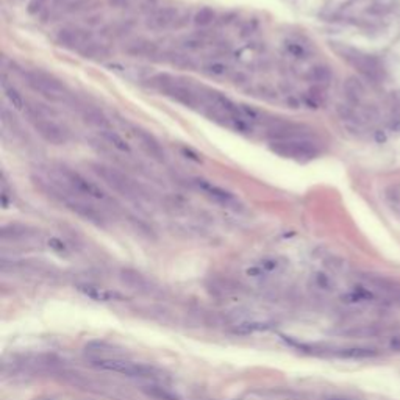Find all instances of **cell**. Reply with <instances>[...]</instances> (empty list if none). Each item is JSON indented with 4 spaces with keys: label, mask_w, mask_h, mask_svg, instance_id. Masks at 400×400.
I'll return each mask as SVG.
<instances>
[{
    "label": "cell",
    "mask_w": 400,
    "mask_h": 400,
    "mask_svg": "<svg viewBox=\"0 0 400 400\" xmlns=\"http://www.w3.org/2000/svg\"><path fill=\"white\" fill-rule=\"evenodd\" d=\"M314 283H316L317 288H321V289H327V291H330L333 288L332 278L327 274H324V272H317V274L314 275Z\"/></svg>",
    "instance_id": "33"
},
{
    "label": "cell",
    "mask_w": 400,
    "mask_h": 400,
    "mask_svg": "<svg viewBox=\"0 0 400 400\" xmlns=\"http://www.w3.org/2000/svg\"><path fill=\"white\" fill-rule=\"evenodd\" d=\"M388 347L393 352H400V333L391 334L388 339Z\"/></svg>",
    "instance_id": "35"
},
{
    "label": "cell",
    "mask_w": 400,
    "mask_h": 400,
    "mask_svg": "<svg viewBox=\"0 0 400 400\" xmlns=\"http://www.w3.org/2000/svg\"><path fill=\"white\" fill-rule=\"evenodd\" d=\"M99 134H100V138H102L103 141H105L111 149H114V150H117V152H121V154H124V155H132V154H133V150H132V147H130V144L127 142L117 132H114L113 129H111V130L99 132Z\"/></svg>",
    "instance_id": "22"
},
{
    "label": "cell",
    "mask_w": 400,
    "mask_h": 400,
    "mask_svg": "<svg viewBox=\"0 0 400 400\" xmlns=\"http://www.w3.org/2000/svg\"><path fill=\"white\" fill-rule=\"evenodd\" d=\"M389 127H391V130H393V132L400 133V117H396L394 121L389 124Z\"/></svg>",
    "instance_id": "38"
},
{
    "label": "cell",
    "mask_w": 400,
    "mask_h": 400,
    "mask_svg": "<svg viewBox=\"0 0 400 400\" xmlns=\"http://www.w3.org/2000/svg\"><path fill=\"white\" fill-rule=\"evenodd\" d=\"M263 274H265V270H263L260 266H253V267L247 269V275H250V277H260Z\"/></svg>",
    "instance_id": "37"
},
{
    "label": "cell",
    "mask_w": 400,
    "mask_h": 400,
    "mask_svg": "<svg viewBox=\"0 0 400 400\" xmlns=\"http://www.w3.org/2000/svg\"><path fill=\"white\" fill-rule=\"evenodd\" d=\"M180 11L174 6L156 8L146 19V27L152 31H163L174 27H180Z\"/></svg>",
    "instance_id": "13"
},
{
    "label": "cell",
    "mask_w": 400,
    "mask_h": 400,
    "mask_svg": "<svg viewBox=\"0 0 400 400\" xmlns=\"http://www.w3.org/2000/svg\"><path fill=\"white\" fill-rule=\"evenodd\" d=\"M150 83L154 88H156L158 91H161L164 95H167V97L175 100V102L181 103V105L189 107V108H194L199 105L197 94L186 85H183V83L177 82L175 78H172L171 75H166V74L155 75L150 80Z\"/></svg>",
    "instance_id": "7"
},
{
    "label": "cell",
    "mask_w": 400,
    "mask_h": 400,
    "mask_svg": "<svg viewBox=\"0 0 400 400\" xmlns=\"http://www.w3.org/2000/svg\"><path fill=\"white\" fill-rule=\"evenodd\" d=\"M191 185L214 203L225 206V208H231V210H241L243 203L239 202V199L233 193H230V191H227L222 186L214 185V183L210 180H205L202 177H194V178H191Z\"/></svg>",
    "instance_id": "10"
},
{
    "label": "cell",
    "mask_w": 400,
    "mask_h": 400,
    "mask_svg": "<svg viewBox=\"0 0 400 400\" xmlns=\"http://www.w3.org/2000/svg\"><path fill=\"white\" fill-rule=\"evenodd\" d=\"M80 113H82V117L86 124H89L94 129H97L99 132H103V130H111L113 127H111V122L110 119L102 113L99 108H94V107H83L80 110Z\"/></svg>",
    "instance_id": "18"
},
{
    "label": "cell",
    "mask_w": 400,
    "mask_h": 400,
    "mask_svg": "<svg viewBox=\"0 0 400 400\" xmlns=\"http://www.w3.org/2000/svg\"><path fill=\"white\" fill-rule=\"evenodd\" d=\"M183 47H185V49H189V50H199V49H203L205 47V41L199 36H189V38L183 39Z\"/></svg>",
    "instance_id": "32"
},
{
    "label": "cell",
    "mask_w": 400,
    "mask_h": 400,
    "mask_svg": "<svg viewBox=\"0 0 400 400\" xmlns=\"http://www.w3.org/2000/svg\"><path fill=\"white\" fill-rule=\"evenodd\" d=\"M314 136V130L305 124L291 121H272L266 125V138L269 141H286V139H308Z\"/></svg>",
    "instance_id": "8"
},
{
    "label": "cell",
    "mask_w": 400,
    "mask_h": 400,
    "mask_svg": "<svg viewBox=\"0 0 400 400\" xmlns=\"http://www.w3.org/2000/svg\"><path fill=\"white\" fill-rule=\"evenodd\" d=\"M336 53L341 55L344 61H347L349 65L354 67L359 75L364 77L367 82L371 83H381L386 78V69L381 65L378 58H375L374 55L364 53L354 47L347 45H333Z\"/></svg>",
    "instance_id": "2"
},
{
    "label": "cell",
    "mask_w": 400,
    "mask_h": 400,
    "mask_svg": "<svg viewBox=\"0 0 400 400\" xmlns=\"http://www.w3.org/2000/svg\"><path fill=\"white\" fill-rule=\"evenodd\" d=\"M141 389H142V393L152 400H180L178 396H175L167 388L159 386V385H146Z\"/></svg>",
    "instance_id": "23"
},
{
    "label": "cell",
    "mask_w": 400,
    "mask_h": 400,
    "mask_svg": "<svg viewBox=\"0 0 400 400\" xmlns=\"http://www.w3.org/2000/svg\"><path fill=\"white\" fill-rule=\"evenodd\" d=\"M265 272H274L277 269H280V266H282V263H280V258H274V257H266V258H263L260 261V265H258Z\"/></svg>",
    "instance_id": "31"
},
{
    "label": "cell",
    "mask_w": 400,
    "mask_h": 400,
    "mask_svg": "<svg viewBox=\"0 0 400 400\" xmlns=\"http://www.w3.org/2000/svg\"><path fill=\"white\" fill-rule=\"evenodd\" d=\"M330 400H349V399H330Z\"/></svg>",
    "instance_id": "39"
},
{
    "label": "cell",
    "mask_w": 400,
    "mask_h": 400,
    "mask_svg": "<svg viewBox=\"0 0 400 400\" xmlns=\"http://www.w3.org/2000/svg\"><path fill=\"white\" fill-rule=\"evenodd\" d=\"M92 366L102 371H110V372H117L122 374L125 377L132 378H150L154 377L155 371L150 366L141 364V363H133L129 359H121V358H103V359H95L92 361Z\"/></svg>",
    "instance_id": "9"
},
{
    "label": "cell",
    "mask_w": 400,
    "mask_h": 400,
    "mask_svg": "<svg viewBox=\"0 0 400 400\" xmlns=\"http://www.w3.org/2000/svg\"><path fill=\"white\" fill-rule=\"evenodd\" d=\"M394 10H396L394 3H374L367 8L366 11L369 14H374V16H386L388 13L394 11Z\"/></svg>",
    "instance_id": "30"
},
{
    "label": "cell",
    "mask_w": 400,
    "mask_h": 400,
    "mask_svg": "<svg viewBox=\"0 0 400 400\" xmlns=\"http://www.w3.org/2000/svg\"><path fill=\"white\" fill-rule=\"evenodd\" d=\"M285 50L295 60H307L310 57L308 47L305 44L295 41V39H288V41H285Z\"/></svg>",
    "instance_id": "27"
},
{
    "label": "cell",
    "mask_w": 400,
    "mask_h": 400,
    "mask_svg": "<svg viewBox=\"0 0 400 400\" xmlns=\"http://www.w3.org/2000/svg\"><path fill=\"white\" fill-rule=\"evenodd\" d=\"M49 247H50V249H53L55 252H60V253L66 252V244L58 238H50L49 239Z\"/></svg>",
    "instance_id": "34"
},
{
    "label": "cell",
    "mask_w": 400,
    "mask_h": 400,
    "mask_svg": "<svg viewBox=\"0 0 400 400\" xmlns=\"http://www.w3.org/2000/svg\"><path fill=\"white\" fill-rule=\"evenodd\" d=\"M270 329L269 324H263V322H241L238 324L236 327H233V333L236 334H252L255 332H265Z\"/></svg>",
    "instance_id": "29"
},
{
    "label": "cell",
    "mask_w": 400,
    "mask_h": 400,
    "mask_svg": "<svg viewBox=\"0 0 400 400\" xmlns=\"http://www.w3.org/2000/svg\"><path fill=\"white\" fill-rule=\"evenodd\" d=\"M389 330V327L383 324H366V325H356L352 327L349 330H344L342 333L350 338H377V336H383Z\"/></svg>",
    "instance_id": "19"
},
{
    "label": "cell",
    "mask_w": 400,
    "mask_h": 400,
    "mask_svg": "<svg viewBox=\"0 0 400 400\" xmlns=\"http://www.w3.org/2000/svg\"><path fill=\"white\" fill-rule=\"evenodd\" d=\"M110 2H111V5L117 6V8H129V6H132L134 0H110Z\"/></svg>",
    "instance_id": "36"
},
{
    "label": "cell",
    "mask_w": 400,
    "mask_h": 400,
    "mask_svg": "<svg viewBox=\"0 0 400 400\" xmlns=\"http://www.w3.org/2000/svg\"><path fill=\"white\" fill-rule=\"evenodd\" d=\"M125 53L130 55V57L152 58L158 53V47L149 39H138V41H133L125 47Z\"/></svg>",
    "instance_id": "20"
},
{
    "label": "cell",
    "mask_w": 400,
    "mask_h": 400,
    "mask_svg": "<svg viewBox=\"0 0 400 400\" xmlns=\"http://www.w3.org/2000/svg\"><path fill=\"white\" fill-rule=\"evenodd\" d=\"M89 167L116 194L129 200H139L146 197V191H144V188L139 183L134 181L130 175H127L125 172L119 171L117 167L105 164V163H89Z\"/></svg>",
    "instance_id": "1"
},
{
    "label": "cell",
    "mask_w": 400,
    "mask_h": 400,
    "mask_svg": "<svg viewBox=\"0 0 400 400\" xmlns=\"http://www.w3.org/2000/svg\"><path fill=\"white\" fill-rule=\"evenodd\" d=\"M269 150L282 158L297 163H308L321 155V147L311 138L308 139H286L269 141Z\"/></svg>",
    "instance_id": "5"
},
{
    "label": "cell",
    "mask_w": 400,
    "mask_h": 400,
    "mask_svg": "<svg viewBox=\"0 0 400 400\" xmlns=\"http://www.w3.org/2000/svg\"><path fill=\"white\" fill-rule=\"evenodd\" d=\"M23 78H25V83L31 89L50 102H67L72 99V94L67 89V86L60 78L45 70L41 69L25 70L23 72Z\"/></svg>",
    "instance_id": "3"
},
{
    "label": "cell",
    "mask_w": 400,
    "mask_h": 400,
    "mask_svg": "<svg viewBox=\"0 0 400 400\" xmlns=\"http://www.w3.org/2000/svg\"><path fill=\"white\" fill-rule=\"evenodd\" d=\"M58 174L61 180L65 181V185L72 191V193H77L80 196H85L88 199H94V200H107L108 194L105 193L100 185H97L95 181H92L91 178H88L86 175L80 174L75 169H70V167L60 164L58 166Z\"/></svg>",
    "instance_id": "6"
},
{
    "label": "cell",
    "mask_w": 400,
    "mask_h": 400,
    "mask_svg": "<svg viewBox=\"0 0 400 400\" xmlns=\"http://www.w3.org/2000/svg\"><path fill=\"white\" fill-rule=\"evenodd\" d=\"M25 114L28 122L35 129V132L41 136V138L53 144V146H65L70 139V132L65 125L55 121L53 117L47 114V111H43L39 108H31L25 110Z\"/></svg>",
    "instance_id": "4"
},
{
    "label": "cell",
    "mask_w": 400,
    "mask_h": 400,
    "mask_svg": "<svg viewBox=\"0 0 400 400\" xmlns=\"http://www.w3.org/2000/svg\"><path fill=\"white\" fill-rule=\"evenodd\" d=\"M193 21H194V23L197 27H208L216 21V11L210 6H203L194 14Z\"/></svg>",
    "instance_id": "28"
},
{
    "label": "cell",
    "mask_w": 400,
    "mask_h": 400,
    "mask_svg": "<svg viewBox=\"0 0 400 400\" xmlns=\"http://www.w3.org/2000/svg\"><path fill=\"white\" fill-rule=\"evenodd\" d=\"M342 89H344V94H346V99L349 100V105L359 107L366 97V86L361 80L356 77H349L346 82H344Z\"/></svg>",
    "instance_id": "17"
},
{
    "label": "cell",
    "mask_w": 400,
    "mask_h": 400,
    "mask_svg": "<svg viewBox=\"0 0 400 400\" xmlns=\"http://www.w3.org/2000/svg\"><path fill=\"white\" fill-rule=\"evenodd\" d=\"M36 233L35 228H31L28 225H23V223H8V225H3L2 230H0V236H2L3 241H18V239H25V238H31Z\"/></svg>",
    "instance_id": "21"
},
{
    "label": "cell",
    "mask_w": 400,
    "mask_h": 400,
    "mask_svg": "<svg viewBox=\"0 0 400 400\" xmlns=\"http://www.w3.org/2000/svg\"><path fill=\"white\" fill-rule=\"evenodd\" d=\"M332 69L329 66H324V65H317V66H313L307 74V78L310 82H314L316 85H327L332 80Z\"/></svg>",
    "instance_id": "25"
},
{
    "label": "cell",
    "mask_w": 400,
    "mask_h": 400,
    "mask_svg": "<svg viewBox=\"0 0 400 400\" xmlns=\"http://www.w3.org/2000/svg\"><path fill=\"white\" fill-rule=\"evenodd\" d=\"M58 200H61V203H65V206L67 208V210L72 211L74 214H77L78 218L91 222L97 227L105 225V218H103V214L94 205L88 203L86 200L80 199V197L69 196L66 193H63Z\"/></svg>",
    "instance_id": "12"
},
{
    "label": "cell",
    "mask_w": 400,
    "mask_h": 400,
    "mask_svg": "<svg viewBox=\"0 0 400 400\" xmlns=\"http://www.w3.org/2000/svg\"><path fill=\"white\" fill-rule=\"evenodd\" d=\"M202 70L206 75L216 77V78H222L231 74V67L223 61H208L202 66Z\"/></svg>",
    "instance_id": "26"
},
{
    "label": "cell",
    "mask_w": 400,
    "mask_h": 400,
    "mask_svg": "<svg viewBox=\"0 0 400 400\" xmlns=\"http://www.w3.org/2000/svg\"><path fill=\"white\" fill-rule=\"evenodd\" d=\"M130 130H132L133 136L136 138V141L139 142V147L142 149L144 154H146L147 156H150L152 159H155V161H159V163L166 161L164 149L154 134H152L150 132H147V130L141 129V127H136V125H132Z\"/></svg>",
    "instance_id": "14"
},
{
    "label": "cell",
    "mask_w": 400,
    "mask_h": 400,
    "mask_svg": "<svg viewBox=\"0 0 400 400\" xmlns=\"http://www.w3.org/2000/svg\"><path fill=\"white\" fill-rule=\"evenodd\" d=\"M77 289L85 294L86 297H89L95 302H113V300H124V295L119 294L117 291H111V289H105L102 286H95V285H78Z\"/></svg>",
    "instance_id": "16"
},
{
    "label": "cell",
    "mask_w": 400,
    "mask_h": 400,
    "mask_svg": "<svg viewBox=\"0 0 400 400\" xmlns=\"http://www.w3.org/2000/svg\"><path fill=\"white\" fill-rule=\"evenodd\" d=\"M334 355L341 359H354V361H363V359H374L381 355V350L375 347H363V346H355V347H342L334 350Z\"/></svg>",
    "instance_id": "15"
},
{
    "label": "cell",
    "mask_w": 400,
    "mask_h": 400,
    "mask_svg": "<svg viewBox=\"0 0 400 400\" xmlns=\"http://www.w3.org/2000/svg\"><path fill=\"white\" fill-rule=\"evenodd\" d=\"M55 41L67 50L83 53L94 43V36L89 30L80 27H63L55 35Z\"/></svg>",
    "instance_id": "11"
},
{
    "label": "cell",
    "mask_w": 400,
    "mask_h": 400,
    "mask_svg": "<svg viewBox=\"0 0 400 400\" xmlns=\"http://www.w3.org/2000/svg\"><path fill=\"white\" fill-rule=\"evenodd\" d=\"M2 88H3L5 97L8 99V102L11 103V107H13L14 110L25 111V100H23L22 94H21L18 89H16V88H14L11 83H8L6 80H3V82H2Z\"/></svg>",
    "instance_id": "24"
}]
</instances>
